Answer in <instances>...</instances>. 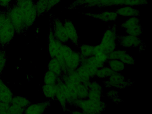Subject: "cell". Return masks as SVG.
Wrapping results in <instances>:
<instances>
[{
  "label": "cell",
  "instance_id": "obj_1",
  "mask_svg": "<svg viewBox=\"0 0 152 114\" xmlns=\"http://www.w3.org/2000/svg\"><path fill=\"white\" fill-rule=\"evenodd\" d=\"M143 0H76L72 4L73 7L82 5L86 7L101 8L113 6H133L141 5Z\"/></svg>",
  "mask_w": 152,
  "mask_h": 114
},
{
  "label": "cell",
  "instance_id": "obj_2",
  "mask_svg": "<svg viewBox=\"0 0 152 114\" xmlns=\"http://www.w3.org/2000/svg\"><path fill=\"white\" fill-rule=\"evenodd\" d=\"M16 32L6 11H0V45L4 46L13 39Z\"/></svg>",
  "mask_w": 152,
  "mask_h": 114
},
{
  "label": "cell",
  "instance_id": "obj_3",
  "mask_svg": "<svg viewBox=\"0 0 152 114\" xmlns=\"http://www.w3.org/2000/svg\"><path fill=\"white\" fill-rule=\"evenodd\" d=\"M15 4L20 9L28 29L33 24L37 15L35 4L33 0H15Z\"/></svg>",
  "mask_w": 152,
  "mask_h": 114
},
{
  "label": "cell",
  "instance_id": "obj_4",
  "mask_svg": "<svg viewBox=\"0 0 152 114\" xmlns=\"http://www.w3.org/2000/svg\"><path fill=\"white\" fill-rule=\"evenodd\" d=\"M73 105L80 109L83 114L100 113L106 108L105 103L101 100H93L88 98L77 99Z\"/></svg>",
  "mask_w": 152,
  "mask_h": 114
},
{
  "label": "cell",
  "instance_id": "obj_5",
  "mask_svg": "<svg viewBox=\"0 0 152 114\" xmlns=\"http://www.w3.org/2000/svg\"><path fill=\"white\" fill-rule=\"evenodd\" d=\"M116 26H110L103 34L99 45L101 51L108 55L115 50L117 40Z\"/></svg>",
  "mask_w": 152,
  "mask_h": 114
},
{
  "label": "cell",
  "instance_id": "obj_6",
  "mask_svg": "<svg viewBox=\"0 0 152 114\" xmlns=\"http://www.w3.org/2000/svg\"><path fill=\"white\" fill-rule=\"evenodd\" d=\"M6 11L16 33H22L27 29L20 9L15 4L10 6Z\"/></svg>",
  "mask_w": 152,
  "mask_h": 114
},
{
  "label": "cell",
  "instance_id": "obj_7",
  "mask_svg": "<svg viewBox=\"0 0 152 114\" xmlns=\"http://www.w3.org/2000/svg\"><path fill=\"white\" fill-rule=\"evenodd\" d=\"M109 77L104 83L107 88L113 87L123 89L130 86L132 83L131 81L126 80L125 77L120 72H113Z\"/></svg>",
  "mask_w": 152,
  "mask_h": 114
},
{
  "label": "cell",
  "instance_id": "obj_8",
  "mask_svg": "<svg viewBox=\"0 0 152 114\" xmlns=\"http://www.w3.org/2000/svg\"><path fill=\"white\" fill-rule=\"evenodd\" d=\"M121 26L125 29L126 33L129 35L138 37L142 32L140 20L136 17H131L122 23Z\"/></svg>",
  "mask_w": 152,
  "mask_h": 114
},
{
  "label": "cell",
  "instance_id": "obj_9",
  "mask_svg": "<svg viewBox=\"0 0 152 114\" xmlns=\"http://www.w3.org/2000/svg\"><path fill=\"white\" fill-rule=\"evenodd\" d=\"M52 29L55 37L63 44L69 40L64 24L58 18H56L53 23Z\"/></svg>",
  "mask_w": 152,
  "mask_h": 114
},
{
  "label": "cell",
  "instance_id": "obj_10",
  "mask_svg": "<svg viewBox=\"0 0 152 114\" xmlns=\"http://www.w3.org/2000/svg\"><path fill=\"white\" fill-rule=\"evenodd\" d=\"M117 40L120 45L125 48L137 47L142 43L138 37L129 35H117Z\"/></svg>",
  "mask_w": 152,
  "mask_h": 114
},
{
  "label": "cell",
  "instance_id": "obj_11",
  "mask_svg": "<svg viewBox=\"0 0 152 114\" xmlns=\"http://www.w3.org/2000/svg\"><path fill=\"white\" fill-rule=\"evenodd\" d=\"M48 50L51 58L56 57L59 53L63 43L54 37L52 29L50 30L48 35Z\"/></svg>",
  "mask_w": 152,
  "mask_h": 114
},
{
  "label": "cell",
  "instance_id": "obj_12",
  "mask_svg": "<svg viewBox=\"0 0 152 114\" xmlns=\"http://www.w3.org/2000/svg\"><path fill=\"white\" fill-rule=\"evenodd\" d=\"M80 57L79 52L73 50L69 55L64 58L66 73L75 70L79 66L80 64Z\"/></svg>",
  "mask_w": 152,
  "mask_h": 114
},
{
  "label": "cell",
  "instance_id": "obj_13",
  "mask_svg": "<svg viewBox=\"0 0 152 114\" xmlns=\"http://www.w3.org/2000/svg\"><path fill=\"white\" fill-rule=\"evenodd\" d=\"M50 105L49 100L42 102L30 104L26 109L25 114H41L43 113Z\"/></svg>",
  "mask_w": 152,
  "mask_h": 114
},
{
  "label": "cell",
  "instance_id": "obj_14",
  "mask_svg": "<svg viewBox=\"0 0 152 114\" xmlns=\"http://www.w3.org/2000/svg\"><path fill=\"white\" fill-rule=\"evenodd\" d=\"M62 80L60 77H57L56 83L55 85L56 89V99L58 100L64 111L67 110V104L65 96L61 85Z\"/></svg>",
  "mask_w": 152,
  "mask_h": 114
},
{
  "label": "cell",
  "instance_id": "obj_15",
  "mask_svg": "<svg viewBox=\"0 0 152 114\" xmlns=\"http://www.w3.org/2000/svg\"><path fill=\"white\" fill-rule=\"evenodd\" d=\"M88 87V98L93 100H100L102 96V88L95 81H91Z\"/></svg>",
  "mask_w": 152,
  "mask_h": 114
},
{
  "label": "cell",
  "instance_id": "obj_16",
  "mask_svg": "<svg viewBox=\"0 0 152 114\" xmlns=\"http://www.w3.org/2000/svg\"><path fill=\"white\" fill-rule=\"evenodd\" d=\"M69 39L74 45L78 44V36L76 28L72 23L69 20L65 21L64 23Z\"/></svg>",
  "mask_w": 152,
  "mask_h": 114
},
{
  "label": "cell",
  "instance_id": "obj_17",
  "mask_svg": "<svg viewBox=\"0 0 152 114\" xmlns=\"http://www.w3.org/2000/svg\"><path fill=\"white\" fill-rule=\"evenodd\" d=\"M86 16L94 18L99 19L104 22L115 21L118 16V15L115 12L106 11L98 13H87L85 14Z\"/></svg>",
  "mask_w": 152,
  "mask_h": 114
},
{
  "label": "cell",
  "instance_id": "obj_18",
  "mask_svg": "<svg viewBox=\"0 0 152 114\" xmlns=\"http://www.w3.org/2000/svg\"><path fill=\"white\" fill-rule=\"evenodd\" d=\"M12 98V92L0 78V102H3L10 104Z\"/></svg>",
  "mask_w": 152,
  "mask_h": 114
},
{
  "label": "cell",
  "instance_id": "obj_19",
  "mask_svg": "<svg viewBox=\"0 0 152 114\" xmlns=\"http://www.w3.org/2000/svg\"><path fill=\"white\" fill-rule=\"evenodd\" d=\"M115 12L118 15L125 17H137L140 15L139 10L130 6H126L118 8L116 10Z\"/></svg>",
  "mask_w": 152,
  "mask_h": 114
},
{
  "label": "cell",
  "instance_id": "obj_20",
  "mask_svg": "<svg viewBox=\"0 0 152 114\" xmlns=\"http://www.w3.org/2000/svg\"><path fill=\"white\" fill-rule=\"evenodd\" d=\"M86 58L80 55V64L88 73L91 79L96 77L98 69L88 63L86 60Z\"/></svg>",
  "mask_w": 152,
  "mask_h": 114
},
{
  "label": "cell",
  "instance_id": "obj_21",
  "mask_svg": "<svg viewBox=\"0 0 152 114\" xmlns=\"http://www.w3.org/2000/svg\"><path fill=\"white\" fill-rule=\"evenodd\" d=\"M48 70L54 73L60 77L62 74L61 65L56 57L51 58L48 65Z\"/></svg>",
  "mask_w": 152,
  "mask_h": 114
},
{
  "label": "cell",
  "instance_id": "obj_22",
  "mask_svg": "<svg viewBox=\"0 0 152 114\" xmlns=\"http://www.w3.org/2000/svg\"><path fill=\"white\" fill-rule=\"evenodd\" d=\"M42 90L44 95L46 98L52 100L56 99L55 85L44 84L42 86Z\"/></svg>",
  "mask_w": 152,
  "mask_h": 114
},
{
  "label": "cell",
  "instance_id": "obj_23",
  "mask_svg": "<svg viewBox=\"0 0 152 114\" xmlns=\"http://www.w3.org/2000/svg\"><path fill=\"white\" fill-rule=\"evenodd\" d=\"M75 91L78 99L88 98L89 91L88 86L80 83L75 84Z\"/></svg>",
  "mask_w": 152,
  "mask_h": 114
},
{
  "label": "cell",
  "instance_id": "obj_24",
  "mask_svg": "<svg viewBox=\"0 0 152 114\" xmlns=\"http://www.w3.org/2000/svg\"><path fill=\"white\" fill-rule=\"evenodd\" d=\"M107 63L113 72H120L125 69V64L119 60H109Z\"/></svg>",
  "mask_w": 152,
  "mask_h": 114
},
{
  "label": "cell",
  "instance_id": "obj_25",
  "mask_svg": "<svg viewBox=\"0 0 152 114\" xmlns=\"http://www.w3.org/2000/svg\"><path fill=\"white\" fill-rule=\"evenodd\" d=\"M11 103L12 104L26 108L31 102L25 97L17 96L12 98Z\"/></svg>",
  "mask_w": 152,
  "mask_h": 114
},
{
  "label": "cell",
  "instance_id": "obj_26",
  "mask_svg": "<svg viewBox=\"0 0 152 114\" xmlns=\"http://www.w3.org/2000/svg\"><path fill=\"white\" fill-rule=\"evenodd\" d=\"M94 45L84 44L79 47V53L82 56L88 58L93 55Z\"/></svg>",
  "mask_w": 152,
  "mask_h": 114
},
{
  "label": "cell",
  "instance_id": "obj_27",
  "mask_svg": "<svg viewBox=\"0 0 152 114\" xmlns=\"http://www.w3.org/2000/svg\"><path fill=\"white\" fill-rule=\"evenodd\" d=\"M58 77V76L54 73L48 70L44 75V84L54 85L56 83Z\"/></svg>",
  "mask_w": 152,
  "mask_h": 114
},
{
  "label": "cell",
  "instance_id": "obj_28",
  "mask_svg": "<svg viewBox=\"0 0 152 114\" xmlns=\"http://www.w3.org/2000/svg\"><path fill=\"white\" fill-rule=\"evenodd\" d=\"M113 72L109 67L104 66L98 69L96 77L100 78L109 77Z\"/></svg>",
  "mask_w": 152,
  "mask_h": 114
},
{
  "label": "cell",
  "instance_id": "obj_29",
  "mask_svg": "<svg viewBox=\"0 0 152 114\" xmlns=\"http://www.w3.org/2000/svg\"><path fill=\"white\" fill-rule=\"evenodd\" d=\"M35 6L37 15H40L46 12L48 6V0H38Z\"/></svg>",
  "mask_w": 152,
  "mask_h": 114
},
{
  "label": "cell",
  "instance_id": "obj_30",
  "mask_svg": "<svg viewBox=\"0 0 152 114\" xmlns=\"http://www.w3.org/2000/svg\"><path fill=\"white\" fill-rule=\"evenodd\" d=\"M86 59L88 63L98 69L104 66V63L99 61L95 56L86 58Z\"/></svg>",
  "mask_w": 152,
  "mask_h": 114
},
{
  "label": "cell",
  "instance_id": "obj_31",
  "mask_svg": "<svg viewBox=\"0 0 152 114\" xmlns=\"http://www.w3.org/2000/svg\"><path fill=\"white\" fill-rule=\"evenodd\" d=\"M127 53V51L124 50H115L108 55V60L120 59L122 56Z\"/></svg>",
  "mask_w": 152,
  "mask_h": 114
},
{
  "label": "cell",
  "instance_id": "obj_32",
  "mask_svg": "<svg viewBox=\"0 0 152 114\" xmlns=\"http://www.w3.org/2000/svg\"><path fill=\"white\" fill-rule=\"evenodd\" d=\"M73 51V50L70 46L65 44H63L58 54L65 58L69 55Z\"/></svg>",
  "mask_w": 152,
  "mask_h": 114
},
{
  "label": "cell",
  "instance_id": "obj_33",
  "mask_svg": "<svg viewBox=\"0 0 152 114\" xmlns=\"http://www.w3.org/2000/svg\"><path fill=\"white\" fill-rule=\"evenodd\" d=\"M25 109L11 104L9 108L7 114L22 113L24 112Z\"/></svg>",
  "mask_w": 152,
  "mask_h": 114
},
{
  "label": "cell",
  "instance_id": "obj_34",
  "mask_svg": "<svg viewBox=\"0 0 152 114\" xmlns=\"http://www.w3.org/2000/svg\"><path fill=\"white\" fill-rule=\"evenodd\" d=\"M124 64L133 65L134 64L135 61L133 57L126 53L120 59Z\"/></svg>",
  "mask_w": 152,
  "mask_h": 114
},
{
  "label": "cell",
  "instance_id": "obj_35",
  "mask_svg": "<svg viewBox=\"0 0 152 114\" xmlns=\"http://www.w3.org/2000/svg\"><path fill=\"white\" fill-rule=\"evenodd\" d=\"M6 60L5 51L0 50V72L2 71L5 66Z\"/></svg>",
  "mask_w": 152,
  "mask_h": 114
},
{
  "label": "cell",
  "instance_id": "obj_36",
  "mask_svg": "<svg viewBox=\"0 0 152 114\" xmlns=\"http://www.w3.org/2000/svg\"><path fill=\"white\" fill-rule=\"evenodd\" d=\"M10 104L1 102H0V114H7Z\"/></svg>",
  "mask_w": 152,
  "mask_h": 114
},
{
  "label": "cell",
  "instance_id": "obj_37",
  "mask_svg": "<svg viewBox=\"0 0 152 114\" xmlns=\"http://www.w3.org/2000/svg\"><path fill=\"white\" fill-rule=\"evenodd\" d=\"M13 0H0V7L7 9L10 6V3Z\"/></svg>",
  "mask_w": 152,
  "mask_h": 114
},
{
  "label": "cell",
  "instance_id": "obj_38",
  "mask_svg": "<svg viewBox=\"0 0 152 114\" xmlns=\"http://www.w3.org/2000/svg\"><path fill=\"white\" fill-rule=\"evenodd\" d=\"M61 0H48V6L46 11H48L53 7L57 4Z\"/></svg>",
  "mask_w": 152,
  "mask_h": 114
},
{
  "label": "cell",
  "instance_id": "obj_39",
  "mask_svg": "<svg viewBox=\"0 0 152 114\" xmlns=\"http://www.w3.org/2000/svg\"><path fill=\"white\" fill-rule=\"evenodd\" d=\"M107 95L110 97H114L117 96L118 93L117 91H111L108 93Z\"/></svg>",
  "mask_w": 152,
  "mask_h": 114
},
{
  "label": "cell",
  "instance_id": "obj_40",
  "mask_svg": "<svg viewBox=\"0 0 152 114\" xmlns=\"http://www.w3.org/2000/svg\"><path fill=\"white\" fill-rule=\"evenodd\" d=\"M71 113L73 114H83L82 111L79 110H74L71 112Z\"/></svg>",
  "mask_w": 152,
  "mask_h": 114
},
{
  "label": "cell",
  "instance_id": "obj_41",
  "mask_svg": "<svg viewBox=\"0 0 152 114\" xmlns=\"http://www.w3.org/2000/svg\"></svg>",
  "mask_w": 152,
  "mask_h": 114
},
{
  "label": "cell",
  "instance_id": "obj_42",
  "mask_svg": "<svg viewBox=\"0 0 152 114\" xmlns=\"http://www.w3.org/2000/svg\"></svg>",
  "mask_w": 152,
  "mask_h": 114
}]
</instances>
